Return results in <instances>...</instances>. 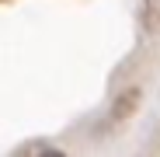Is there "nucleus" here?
Here are the masks:
<instances>
[{"instance_id": "f257e3e1", "label": "nucleus", "mask_w": 160, "mask_h": 157, "mask_svg": "<svg viewBox=\"0 0 160 157\" xmlns=\"http://www.w3.org/2000/svg\"><path fill=\"white\" fill-rule=\"evenodd\" d=\"M139 108V87H129L115 98V108H112V122H125L132 112Z\"/></svg>"}, {"instance_id": "f03ea898", "label": "nucleus", "mask_w": 160, "mask_h": 157, "mask_svg": "<svg viewBox=\"0 0 160 157\" xmlns=\"http://www.w3.org/2000/svg\"><path fill=\"white\" fill-rule=\"evenodd\" d=\"M143 32L146 35H160V0H143Z\"/></svg>"}]
</instances>
